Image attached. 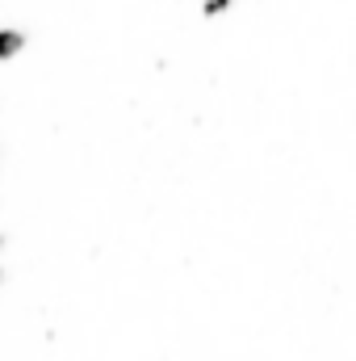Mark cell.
I'll return each instance as SVG.
<instances>
[{
  "label": "cell",
  "mask_w": 356,
  "mask_h": 361,
  "mask_svg": "<svg viewBox=\"0 0 356 361\" xmlns=\"http://www.w3.org/2000/svg\"><path fill=\"white\" fill-rule=\"evenodd\" d=\"M227 8H231V0H205L201 4V17H222Z\"/></svg>",
  "instance_id": "2"
},
{
  "label": "cell",
  "mask_w": 356,
  "mask_h": 361,
  "mask_svg": "<svg viewBox=\"0 0 356 361\" xmlns=\"http://www.w3.org/2000/svg\"><path fill=\"white\" fill-rule=\"evenodd\" d=\"M0 281H4V269H0Z\"/></svg>",
  "instance_id": "3"
},
{
  "label": "cell",
  "mask_w": 356,
  "mask_h": 361,
  "mask_svg": "<svg viewBox=\"0 0 356 361\" xmlns=\"http://www.w3.org/2000/svg\"><path fill=\"white\" fill-rule=\"evenodd\" d=\"M25 42H30V34H25L21 25H0V63L17 59V55L25 51Z\"/></svg>",
  "instance_id": "1"
},
{
  "label": "cell",
  "mask_w": 356,
  "mask_h": 361,
  "mask_svg": "<svg viewBox=\"0 0 356 361\" xmlns=\"http://www.w3.org/2000/svg\"><path fill=\"white\" fill-rule=\"evenodd\" d=\"M0 244H4V235H0Z\"/></svg>",
  "instance_id": "4"
}]
</instances>
